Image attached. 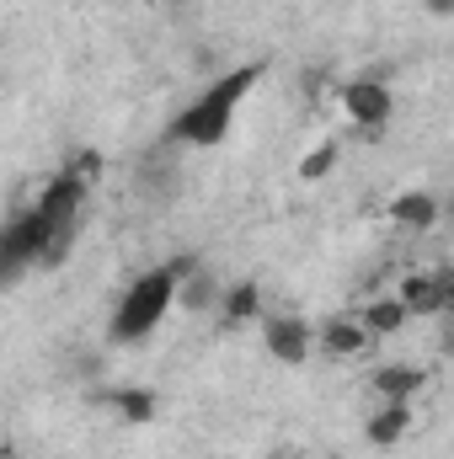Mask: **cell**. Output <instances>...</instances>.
<instances>
[{
  "label": "cell",
  "mask_w": 454,
  "mask_h": 459,
  "mask_svg": "<svg viewBox=\"0 0 454 459\" xmlns=\"http://www.w3.org/2000/svg\"><path fill=\"white\" fill-rule=\"evenodd\" d=\"M204 262L193 256V251H182V256H171V262H161V267H150L144 278H134L128 289H123V299H118L113 310V342H139V337H150L166 316H171V305H177V289L198 273Z\"/></svg>",
  "instance_id": "6da1fadb"
},
{
  "label": "cell",
  "mask_w": 454,
  "mask_h": 459,
  "mask_svg": "<svg viewBox=\"0 0 454 459\" xmlns=\"http://www.w3.org/2000/svg\"><path fill=\"white\" fill-rule=\"evenodd\" d=\"M262 59L257 65H240V70H230V75H220L214 86H204L182 113L171 117V128H166V144H193V150H209V144H220L230 134V117H235V108L246 102V91L262 81Z\"/></svg>",
  "instance_id": "7a4b0ae2"
},
{
  "label": "cell",
  "mask_w": 454,
  "mask_h": 459,
  "mask_svg": "<svg viewBox=\"0 0 454 459\" xmlns=\"http://www.w3.org/2000/svg\"><path fill=\"white\" fill-rule=\"evenodd\" d=\"M342 113L353 117L358 128H385L390 113H396V102H390V86L385 81H347L337 91Z\"/></svg>",
  "instance_id": "3957f363"
},
{
  "label": "cell",
  "mask_w": 454,
  "mask_h": 459,
  "mask_svg": "<svg viewBox=\"0 0 454 459\" xmlns=\"http://www.w3.org/2000/svg\"><path fill=\"white\" fill-rule=\"evenodd\" d=\"M262 342H267V352H273L284 368H294V363L310 358L316 337H310V326H305L300 316H267V321H262Z\"/></svg>",
  "instance_id": "277c9868"
},
{
  "label": "cell",
  "mask_w": 454,
  "mask_h": 459,
  "mask_svg": "<svg viewBox=\"0 0 454 459\" xmlns=\"http://www.w3.org/2000/svg\"><path fill=\"white\" fill-rule=\"evenodd\" d=\"M454 267H428V273H406L401 278V305L412 316H444V289H450Z\"/></svg>",
  "instance_id": "5b68a950"
},
{
  "label": "cell",
  "mask_w": 454,
  "mask_h": 459,
  "mask_svg": "<svg viewBox=\"0 0 454 459\" xmlns=\"http://www.w3.org/2000/svg\"><path fill=\"white\" fill-rule=\"evenodd\" d=\"M385 220L396 230H433L439 225V198L428 193V187H406V193H396L390 204H385Z\"/></svg>",
  "instance_id": "8992f818"
},
{
  "label": "cell",
  "mask_w": 454,
  "mask_h": 459,
  "mask_svg": "<svg viewBox=\"0 0 454 459\" xmlns=\"http://www.w3.org/2000/svg\"><path fill=\"white\" fill-rule=\"evenodd\" d=\"M369 342H374V332H369L358 316H332V321L321 326V337H316L321 358H358Z\"/></svg>",
  "instance_id": "52a82bcc"
},
{
  "label": "cell",
  "mask_w": 454,
  "mask_h": 459,
  "mask_svg": "<svg viewBox=\"0 0 454 459\" xmlns=\"http://www.w3.org/2000/svg\"><path fill=\"white\" fill-rule=\"evenodd\" d=\"M369 385H374L380 401H406L412 406V395L428 390V368H417V363H385V368H374Z\"/></svg>",
  "instance_id": "ba28073f"
},
{
  "label": "cell",
  "mask_w": 454,
  "mask_h": 459,
  "mask_svg": "<svg viewBox=\"0 0 454 459\" xmlns=\"http://www.w3.org/2000/svg\"><path fill=\"white\" fill-rule=\"evenodd\" d=\"M406 433H412V406H406V401H385V406L369 417V428H363V438H369L374 449H396Z\"/></svg>",
  "instance_id": "9c48e42d"
},
{
  "label": "cell",
  "mask_w": 454,
  "mask_h": 459,
  "mask_svg": "<svg viewBox=\"0 0 454 459\" xmlns=\"http://www.w3.org/2000/svg\"><path fill=\"white\" fill-rule=\"evenodd\" d=\"M257 316H262V289H257L251 278H246V283H230L225 299H220V326L235 332V326H251Z\"/></svg>",
  "instance_id": "30bf717a"
},
{
  "label": "cell",
  "mask_w": 454,
  "mask_h": 459,
  "mask_svg": "<svg viewBox=\"0 0 454 459\" xmlns=\"http://www.w3.org/2000/svg\"><path fill=\"white\" fill-rule=\"evenodd\" d=\"M358 321H363L374 337H396V332L412 321V310L401 305V294H380V299H369V305L358 310Z\"/></svg>",
  "instance_id": "8fae6325"
},
{
  "label": "cell",
  "mask_w": 454,
  "mask_h": 459,
  "mask_svg": "<svg viewBox=\"0 0 454 459\" xmlns=\"http://www.w3.org/2000/svg\"><path fill=\"white\" fill-rule=\"evenodd\" d=\"M220 299H225V289H220V278L214 273H193L182 289H177V310H188V316H204V310H220Z\"/></svg>",
  "instance_id": "7c38bea8"
},
{
  "label": "cell",
  "mask_w": 454,
  "mask_h": 459,
  "mask_svg": "<svg viewBox=\"0 0 454 459\" xmlns=\"http://www.w3.org/2000/svg\"><path fill=\"white\" fill-rule=\"evenodd\" d=\"M113 411L123 417V422H155V390H144V385H123V390H113Z\"/></svg>",
  "instance_id": "4fadbf2b"
},
{
  "label": "cell",
  "mask_w": 454,
  "mask_h": 459,
  "mask_svg": "<svg viewBox=\"0 0 454 459\" xmlns=\"http://www.w3.org/2000/svg\"><path fill=\"white\" fill-rule=\"evenodd\" d=\"M342 144H316L305 160H300V182H327L332 177V166H337Z\"/></svg>",
  "instance_id": "5bb4252c"
},
{
  "label": "cell",
  "mask_w": 454,
  "mask_h": 459,
  "mask_svg": "<svg viewBox=\"0 0 454 459\" xmlns=\"http://www.w3.org/2000/svg\"><path fill=\"white\" fill-rule=\"evenodd\" d=\"M428 11L433 16H454V0H428Z\"/></svg>",
  "instance_id": "9a60e30c"
},
{
  "label": "cell",
  "mask_w": 454,
  "mask_h": 459,
  "mask_svg": "<svg viewBox=\"0 0 454 459\" xmlns=\"http://www.w3.org/2000/svg\"><path fill=\"white\" fill-rule=\"evenodd\" d=\"M444 316H454V278H450V289H444Z\"/></svg>",
  "instance_id": "2e32d148"
},
{
  "label": "cell",
  "mask_w": 454,
  "mask_h": 459,
  "mask_svg": "<svg viewBox=\"0 0 454 459\" xmlns=\"http://www.w3.org/2000/svg\"><path fill=\"white\" fill-rule=\"evenodd\" d=\"M444 321H450V326H444V347L454 352V316H444Z\"/></svg>",
  "instance_id": "e0dca14e"
},
{
  "label": "cell",
  "mask_w": 454,
  "mask_h": 459,
  "mask_svg": "<svg viewBox=\"0 0 454 459\" xmlns=\"http://www.w3.org/2000/svg\"><path fill=\"white\" fill-rule=\"evenodd\" d=\"M321 459H342V455H321Z\"/></svg>",
  "instance_id": "ac0fdd59"
}]
</instances>
